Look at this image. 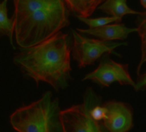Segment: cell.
<instances>
[{
	"mask_svg": "<svg viewBox=\"0 0 146 132\" xmlns=\"http://www.w3.org/2000/svg\"><path fill=\"white\" fill-rule=\"evenodd\" d=\"M72 39L62 31L27 48H21L13 58L14 64L37 87L40 82L50 85L56 92L65 89L71 77Z\"/></svg>",
	"mask_w": 146,
	"mask_h": 132,
	"instance_id": "cell-1",
	"label": "cell"
},
{
	"mask_svg": "<svg viewBox=\"0 0 146 132\" xmlns=\"http://www.w3.org/2000/svg\"><path fill=\"white\" fill-rule=\"evenodd\" d=\"M15 39L18 46H33L70 24L64 0H12Z\"/></svg>",
	"mask_w": 146,
	"mask_h": 132,
	"instance_id": "cell-2",
	"label": "cell"
},
{
	"mask_svg": "<svg viewBox=\"0 0 146 132\" xmlns=\"http://www.w3.org/2000/svg\"><path fill=\"white\" fill-rule=\"evenodd\" d=\"M59 100H52L50 91L42 97L16 109L9 117L11 126L17 132H62Z\"/></svg>",
	"mask_w": 146,
	"mask_h": 132,
	"instance_id": "cell-3",
	"label": "cell"
},
{
	"mask_svg": "<svg viewBox=\"0 0 146 132\" xmlns=\"http://www.w3.org/2000/svg\"><path fill=\"white\" fill-rule=\"evenodd\" d=\"M72 34L71 56L80 69L93 64L104 53H112L121 58V54L116 52L115 49L121 46H128V42L127 41H105L87 38L74 29H72Z\"/></svg>",
	"mask_w": 146,
	"mask_h": 132,
	"instance_id": "cell-4",
	"label": "cell"
},
{
	"mask_svg": "<svg viewBox=\"0 0 146 132\" xmlns=\"http://www.w3.org/2000/svg\"><path fill=\"white\" fill-rule=\"evenodd\" d=\"M85 80L93 82L101 88L110 87L113 82L132 86L133 88L135 87V82L132 79L128 70V64L115 62L110 58L109 53L102 55L98 68L86 75L82 81Z\"/></svg>",
	"mask_w": 146,
	"mask_h": 132,
	"instance_id": "cell-5",
	"label": "cell"
},
{
	"mask_svg": "<svg viewBox=\"0 0 146 132\" xmlns=\"http://www.w3.org/2000/svg\"><path fill=\"white\" fill-rule=\"evenodd\" d=\"M62 132H109L102 123L95 121L84 104L60 111Z\"/></svg>",
	"mask_w": 146,
	"mask_h": 132,
	"instance_id": "cell-6",
	"label": "cell"
},
{
	"mask_svg": "<svg viewBox=\"0 0 146 132\" xmlns=\"http://www.w3.org/2000/svg\"><path fill=\"white\" fill-rule=\"evenodd\" d=\"M106 115L102 122L109 132H129L133 127V107L125 102L108 101L104 102Z\"/></svg>",
	"mask_w": 146,
	"mask_h": 132,
	"instance_id": "cell-7",
	"label": "cell"
},
{
	"mask_svg": "<svg viewBox=\"0 0 146 132\" xmlns=\"http://www.w3.org/2000/svg\"><path fill=\"white\" fill-rule=\"evenodd\" d=\"M77 32L81 34H89L97 37L98 40L105 41L125 40L131 33L137 32L136 28L127 27L124 23H116L113 25H104L88 29L77 28Z\"/></svg>",
	"mask_w": 146,
	"mask_h": 132,
	"instance_id": "cell-8",
	"label": "cell"
},
{
	"mask_svg": "<svg viewBox=\"0 0 146 132\" xmlns=\"http://www.w3.org/2000/svg\"><path fill=\"white\" fill-rule=\"evenodd\" d=\"M83 101L90 116L95 121L102 123L106 115V109L102 97L98 95L91 87H88L83 95Z\"/></svg>",
	"mask_w": 146,
	"mask_h": 132,
	"instance_id": "cell-9",
	"label": "cell"
},
{
	"mask_svg": "<svg viewBox=\"0 0 146 132\" xmlns=\"http://www.w3.org/2000/svg\"><path fill=\"white\" fill-rule=\"evenodd\" d=\"M68 9L74 16L90 17L104 0H64Z\"/></svg>",
	"mask_w": 146,
	"mask_h": 132,
	"instance_id": "cell-10",
	"label": "cell"
},
{
	"mask_svg": "<svg viewBox=\"0 0 146 132\" xmlns=\"http://www.w3.org/2000/svg\"><path fill=\"white\" fill-rule=\"evenodd\" d=\"M98 8L107 15L119 18H122L125 15H141L145 13V11H137L129 8L127 4V0H104Z\"/></svg>",
	"mask_w": 146,
	"mask_h": 132,
	"instance_id": "cell-11",
	"label": "cell"
},
{
	"mask_svg": "<svg viewBox=\"0 0 146 132\" xmlns=\"http://www.w3.org/2000/svg\"><path fill=\"white\" fill-rule=\"evenodd\" d=\"M9 0H3L0 2V38L7 36L9 40L10 45L13 48H15L13 43V34L15 30V15L11 18L8 17L7 3Z\"/></svg>",
	"mask_w": 146,
	"mask_h": 132,
	"instance_id": "cell-12",
	"label": "cell"
},
{
	"mask_svg": "<svg viewBox=\"0 0 146 132\" xmlns=\"http://www.w3.org/2000/svg\"><path fill=\"white\" fill-rule=\"evenodd\" d=\"M137 32L141 39V60L137 68V76L140 75V70L142 65L146 61V12L139 15L136 20Z\"/></svg>",
	"mask_w": 146,
	"mask_h": 132,
	"instance_id": "cell-13",
	"label": "cell"
},
{
	"mask_svg": "<svg viewBox=\"0 0 146 132\" xmlns=\"http://www.w3.org/2000/svg\"><path fill=\"white\" fill-rule=\"evenodd\" d=\"M75 17H77L80 21L86 24L89 27V28L108 25L111 22H121V20H122V18L115 17V16H106V17H99V18H90V17L86 18V17H82V16L77 15Z\"/></svg>",
	"mask_w": 146,
	"mask_h": 132,
	"instance_id": "cell-14",
	"label": "cell"
},
{
	"mask_svg": "<svg viewBox=\"0 0 146 132\" xmlns=\"http://www.w3.org/2000/svg\"><path fill=\"white\" fill-rule=\"evenodd\" d=\"M146 88V74L144 73L142 75L138 76L137 82H135V87L133 88L135 91H144Z\"/></svg>",
	"mask_w": 146,
	"mask_h": 132,
	"instance_id": "cell-15",
	"label": "cell"
},
{
	"mask_svg": "<svg viewBox=\"0 0 146 132\" xmlns=\"http://www.w3.org/2000/svg\"><path fill=\"white\" fill-rule=\"evenodd\" d=\"M140 3L144 9H146V0H140Z\"/></svg>",
	"mask_w": 146,
	"mask_h": 132,
	"instance_id": "cell-16",
	"label": "cell"
}]
</instances>
